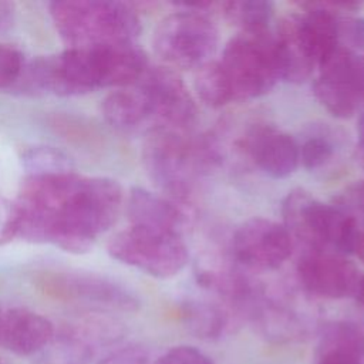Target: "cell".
<instances>
[{
    "label": "cell",
    "instance_id": "4316f807",
    "mask_svg": "<svg viewBox=\"0 0 364 364\" xmlns=\"http://www.w3.org/2000/svg\"><path fill=\"white\" fill-rule=\"evenodd\" d=\"M338 38L344 47L355 51H364V17L340 16L338 17Z\"/></svg>",
    "mask_w": 364,
    "mask_h": 364
},
{
    "label": "cell",
    "instance_id": "8992f818",
    "mask_svg": "<svg viewBox=\"0 0 364 364\" xmlns=\"http://www.w3.org/2000/svg\"><path fill=\"white\" fill-rule=\"evenodd\" d=\"M108 255L156 279H169L188 264L189 252L179 233L128 226L107 243Z\"/></svg>",
    "mask_w": 364,
    "mask_h": 364
},
{
    "label": "cell",
    "instance_id": "484cf974",
    "mask_svg": "<svg viewBox=\"0 0 364 364\" xmlns=\"http://www.w3.org/2000/svg\"><path fill=\"white\" fill-rule=\"evenodd\" d=\"M26 65L24 54L11 44H0V90H13Z\"/></svg>",
    "mask_w": 364,
    "mask_h": 364
},
{
    "label": "cell",
    "instance_id": "1f68e13d",
    "mask_svg": "<svg viewBox=\"0 0 364 364\" xmlns=\"http://www.w3.org/2000/svg\"><path fill=\"white\" fill-rule=\"evenodd\" d=\"M357 158L364 168V112H361L357 122Z\"/></svg>",
    "mask_w": 364,
    "mask_h": 364
},
{
    "label": "cell",
    "instance_id": "9a60e30c",
    "mask_svg": "<svg viewBox=\"0 0 364 364\" xmlns=\"http://www.w3.org/2000/svg\"><path fill=\"white\" fill-rule=\"evenodd\" d=\"M53 323L37 311L16 307L1 314L0 346L17 355L43 351L54 338Z\"/></svg>",
    "mask_w": 364,
    "mask_h": 364
},
{
    "label": "cell",
    "instance_id": "ffe728a7",
    "mask_svg": "<svg viewBox=\"0 0 364 364\" xmlns=\"http://www.w3.org/2000/svg\"><path fill=\"white\" fill-rule=\"evenodd\" d=\"M95 351L92 346L67 326L41 351L38 364H88Z\"/></svg>",
    "mask_w": 364,
    "mask_h": 364
},
{
    "label": "cell",
    "instance_id": "836d02e7",
    "mask_svg": "<svg viewBox=\"0 0 364 364\" xmlns=\"http://www.w3.org/2000/svg\"><path fill=\"white\" fill-rule=\"evenodd\" d=\"M354 297L358 300L360 304L364 306V274H361V277H360V280H358V284H357V290H355Z\"/></svg>",
    "mask_w": 364,
    "mask_h": 364
},
{
    "label": "cell",
    "instance_id": "83f0119b",
    "mask_svg": "<svg viewBox=\"0 0 364 364\" xmlns=\"http://www.w3.org/2000/svg\"><path fill=\"white\" fill-rule=\"evenodd\" d=\"M97 364H149V353L141 344L128 343L107 353Z\"/></svg>",
    "mask_w": 364,
    "mask_h": 364
},
{
    "label": "cell",
    "instance_id": "d4e9b609",
    "mask_svg": "<svg viewBox=\"0 0 364 364\" xmlns=\"http://www.w3.org/2000/svg\"><path fill=\"white\" fill-rule=\"evenodd\" d=\"M21 159H23V166L27 172V176L51 175V173H63V172L74 171V166L70 158L64 152L47 145L28 148L23 154Z\"/></svg>",
    "mask_w": 364,
    "mask_h": 364
},
{
    "label": "cell",
    "instance_id": "ba28073f",
    "mask_svg": "<svg viewBox=\"0 0 364 364\" xmlns=\"http://www.w3.org/2000/svg\"><path fill=\"white\" fill-rule=\"evenodd\" d=\"M36 286L55 300L84 303L105 310L136 311L141 306L132 289L117 279L94 272L46 270L37 274Z\"/></svg>",
    "mask_w": 364,
    "mask_h": 364
},
{
    "label": "cell",
    "instance_id": "3957f363",
    "mask_svg": "<svg viewBox=\"0 0 364 364\" xmlns=\"http://www.w3.org/2000/svg\"><path fill=\"white\" fill-rule=\"evenodd\" d=\"M48 11L68 48L134 43L142 28L136 10L122 1L61 0L50 3Z\"/></svg>",
    "mask_w": 364,
    "mask_h": 364
},
{
    "label": "cell",
    "instance_id": "e575fe53",
    "mask_svg": "<svg viewBox=\"0 0 364 364\" xmlns=\"http://www.w3.org/2000/svg\"><path fill=\"white\" fill-rule=\"evenodd\" d=\"M0 318H1V313H0Z\"/></svg>",
    "mask_w": 364,
    "mask_h": 364
},
{
    "label": "cell",
    "instance_id": "7c38bea8",
    "mask_svg": "<svg viewBox=\"0 0 364 364\" xmlns=\"http://www.w3.org/2000/svg\"><path fill=\"white\" fill-rule=\"evenodd\" d=\"M138 85L146 95L152 118L161 121L166 128L185 129L196 119V104L188 91L182 77L166 65L148 67Z\"/></svg>",
    "mask_w": 364,
    "mask_h": 364
},
{
    "label": "cell",
    "instance_id": "277c9868",
    "mask_svg": "<svg viewBox=\"0 0 364 364\" xmlns=\"http://www.w3.org/2000/svg\"><path fill=\"white\" fill-rule=\"evenodd\" d=\"M282 215L291 239L301 240L310 250L341 256L354 253L358 220L336 205L324 203L297 188L283 199Z\"/></svg>",
    "mask_w": 364,
    "mask_h": 364
},
{
    "label": "cell",
    "instance_id": "7a4b0ae2",
    "mask_svg": "<svg viewBox=\"0 0 364 364\" xmlns=\"http://www.w3.org/2000/svg\"><path fill=\"white\" fill-rule=\"evenodd\" d=\"M218 158V151L209 141H192L178 129L162 125L151 128L141 146L148 178L175 202L191 196L199 175L215 165Z\"/></svg>",
    "mask_w": 364,
    "mask_h": 364
},
{
    "label": "cell",
    "instance_id": "6da1fadb",
    "mask_svg": "<svg viewBox=\"0 0 364 364\" xmlns=\"http://www.w3.org/2000/svg\"><path fill=\"white\" fill-rule=\"evenodd\" d=\"M122 200V188L111 178L75 171L26 176L0 230V245L24 240L85 253L117 222Z\"/></svg>",
    "mask_w": 364,
    "mask_h": 364
},
{
    "label": "cell",
    "instance_id": "f1b7e54d",
    "mask_svg": "<svg viewBox=\"0 0 364 364\" xmlns=\"http://www.w3.org/2000/svg\"><path fill=\"white\" fill-rule=\"evenodd\" d=\"M155 364H213V361L192 346H176L164 353Z\"/></svg>",
    "mask_w": 364,
    "mask_h": 364
},
{
    "label": "cell",
    "instance_id": "5b68a950",
    "mask_svg": "<svg viewBox=\"0 0 364 364\" xmlns=\"http://www.w3.org/2000/svg\"><path fill=\"white\" fill-rule=\"evenodd\" d=\"M219 63L233 100L262 97L282 80L274 36L269 30L237 33L225 44Z\"/></svg>",
    "mask_w": 364,
    "mask_h": 364
},
{
    "label": "cell",
    "instance_id": "d590c367",
    "mask_svg": "<svg viewBox=\"0 0 364 364\" xmlns=\"http://www.w3.org/2000/svg\"><path fill=\"white\" fill-rule=\"evenodd\" d=\"M363 63H364V57H363Z\"/></svg>",
    "mask_w": 364,
    "mask_h": 364
},
{
    "label": "cell",
    "instance_id": "30bf717a",
    "mask_svg": "<svg viewBox=\"0 0 364 364\" xmlns=\"http://www.w3.org/2000/svg\"><path fill=\"white\" fill-rule=\"evenodd\" d=\"M313 82L316 100L336 118H350L364 101V63L355 51L338 46L320 64Z\"/></svg>",
    "mask_w": 364,
    "mask_h": 364
},
{
    "label": "cell",
    "instance_id": "f546056e",
    "mask_svg": "<svg viewBox=\"0 0 364 364\" xmlns=\"http://www.w3.org/2000/svg\"><path fill=\"white\" fill-rule=\"evenodd\" d=\"M317 364H363L358 358L341 353H318Z\"/></svg>",
    "mask_w": 364,
    "mask_h": 364
},
{
    "label": "cell",
    "instance_id": "9c48e42d",
    "mask_svg": "<svg viewBox=\"0 0 364 364\" xmlns=\"http://www.w3.org/2000/svg\"><path fill=\"white\" fill-rule=\"evenodd\" d=\"M74 48L80 78L88 91L135 85L149 67L146 53L135 43Z\"/></svg>",
    "mask_w": 364,
    "mask_h": 364
},
{
    "label": "cell",
    "instance_id": "4dcf8cb0",
    "mask_svg": "<svg viewBox=\"0 0 364 364\" xmlns=\"http://www.w3.org/2000/svg\"><path fill=\"white\" fill-rule=\"evenodd\" d=\"M14 17H16L14 4L9 1H0V34L7 31L13 26Z\"/></svg>",
    "mask_w": 364,
    "mask_h": 364
},
{
    "label": "cell",
    "instance_id": "8fae6325",
    "mask_svg": "<svg viewBox=\"0 0 364 364\" xmlns=\"http://www.w3.org/2000/svg\"><path fill=\"white\" fill-rule=\"evenodd\" d=\"M293 239L283 223L266 218H250L233 233L235 259L247 269L270 272L291 255Z\"/></svg>",
    "mask_w": 364,
    "mask_h": 364
},
{
    "label": "cell",
    "instance_id": "ac0fdd59",
    "mask_svg": "<svg viewBox=\"0 0 364 364\" xmlns=\"http://www.w3.org/2000/svg\"><path fill=\"white\" fill-rule=\"evenodd\" d=\"M104 119L118 129H132L152 118L151 104L138 87L117 88L101 101Z\"/></svg>",
    "mask_w": 364,
    "mask_h": 364
},
{
    "label": "cell",
    "instance_id": "d6986e66",
    "mask_svg": "<svg viewBox=\"0 0 364 364\" xmlns=\"http://www.w3.org/2000/svg\"><path fill=\"white\" fill-rule=\"evenodd\" d=\"M327 351L355 357L364 364V324L353 320H337L324 324L318 353Z\"/></svg>",
    "mask_w": 364,
    "mask_h": 364
},
{
    "label": "cell",
    "instance_id": "52a82bcc",
    "mask_svg": "<svg viewBox=\"0 0 364 364\" xmlns=\"http://www.w3.org/2000/svg\"><path fill=\"white\" fill-rule=\"evenodd\" d=\"M218 43L215 23L205 13L189 10L168 14L152 34V48L169 68H198L212 60Z\"/></svg>",
    "mask_w": 364,
    "mask_h": 364
},
{
    "label": "cell",
    "instance_id": "5bb4252c",
    "mask_svg": "<svg viewBox=\"0 0 364 364\" xmlns=\"http://www.w3.org/2000/svg\"><path fill=\"white\" fill-rule=\"evenodd\" d=\"M245 146L255 165L273 179L293 175L300 165L299 142L274 127H253L246 135Z\"/></svg>",
    "mask_w": 364,
    "mask_h": 364
},
{
    "label": "cell",
    "instance_id": "2e32d148",
    "mask_svg": "<svg viewBox=\"0 0 364 364\" xmlns=\"http://www.w3.org/2000/svg\"><path fill=\"white\" fill-rule=\"evenodd\" d=\"M274 36L282 80L304 82L317 65L300 27L299 14H289L277 24Z\"/></svg>",
    "mask_w": 364,
    "mask_h": 364
},
{
    "label": "cell",
    "instance_id": "603a6c76",
    "mask_svg": "<svg viewBox=\"0 0 364 364\" xmlns=\"http://www.w3.org/2000/svg\"><path fill=\"white\" fill-rule=\"evenodd\" d=\"M225 17L242 31L269 30L274 16V4L269 0H236L222 3Z\"/></svg>",
    "mask_w": 364,
    "mask_h": 364
},
{
    "label": "cell",
    "instance_id": "7402d4cb",
    "mask_svg": "<svg viewBox=\"0 0 364 364\" xmlns=\"http://www.w3.org/2000/svg\"><path fill=\"white\" fill-rule=\"evenodd\" d=\"M193 87L198 97L209 107L216 108L233 101L229 80L216 60H210L193 70Z\"/></svg>",
    "mask_w": 364,
    "mask_h": 364
},
{
    "label": "cell",
    "instance_id": "4fadbf2b",
    "mask_svg": "<svg viewBox=\"0 0 364 364\" xmlns=\"http://www.w3.org/2000/svg\"><path fill=\"white\" fill-rule=\"evenodd\" d=\"M303 289L326 299H346L355 294L361 277L357 266L346 256L310 250L297 263Z\"/></svg>",
    "mask_w": 364,
    "mask_h": 364
},
{
    "label": "cell",
    "instance_id": "d6a6232c",
    "mask_svg": "<svg viewBox=\"0 0 364 364\" xmlns=\"http://www.w3.org/2000/svg\"><path fill=\"white\" fill-rule=\"evenodd\" d=\"M354 253L358 256L360 260L364 262V223L363 225L358 223V236H357Z\"/></svg>",
    "mask_w": 364,
    "mask_h": 364
},
{
    "label": "cell",
    "instance_id": "e0dca14e",
    "mask_svg": "<svg viewBox=\"0 0 364 364\" xmlns=\"http://www.w3.org/2000/svg\"><path fill=\"white\" fill-rule=\"evenodd\" d=\"M127 216L134 226L179 235L186 222L185 212L175 200L144 188H132L129 191L127 198Z\"/></svg>",
    "mask_w": 364,
    "mask_h": 364
},
{
    "label": "cell",
    "instance_id": "44dd1931",
    "mask_svg": "<svg viewBox=\"0 0 364 364\" xmlns=\"http://www.w3.org/2000/svg\"><path fill=\"white\" fill-rule=\"evenodd\" d=\"M181 310L188 330L200 338L212 340L220 337L228 324L226 313L209 301L186 300Z\"/></svg>",
    "mask_w": 364,
    "mask_h": 364
},
{
    "label": "cell",
    "instance_id": "cb8c5ba5",
    "mask_svg": "<svg viewBox=\"0 0 364 364\" xmlns=\"http://www.w3.org/2000/svg\"><path fill=\"white\" fill-rule=\"evenodd\" d=\"M337 139L334 132L324 124L307 134L299 144L300 164L307 171H318L328 165L336 154Z\"/></svg>",
    "mask_w": 364,
    "mask_h": 364
}]
</instances>
